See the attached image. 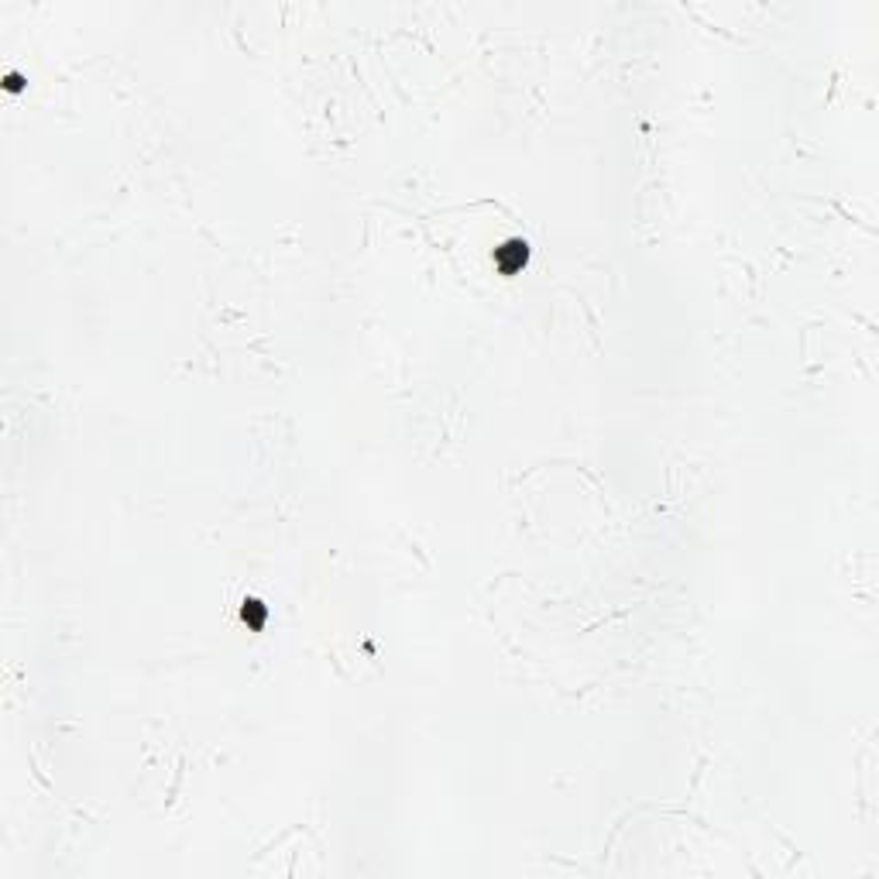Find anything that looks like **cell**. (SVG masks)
Here are the masks:
<instances>
[{"instance_id": "1", "label": "cell", "mask_w": 879, "mask_h": 879, "mask_svg": "<svg viewBox=\"0 0 879 879\" xmlns=\"http://www.w3.org/2000/svg\"><path fill=\"white\" fill-rule=\"evenodd\" d=\"M495 261H498L509 275L523 272V265H526V244H523V240H509V244H502V247L495 251Z\"/></svg>"}, {"instance_id": "2", "label": "cell", "mask_w": 879, "mask_h": 879, "mask_svg": "<svg viewBox=\"0 0 879 879\" xmlns=\"http://www.w3.org/2000/svg\"><path fill=\"white\" fill-rule=\"evenodd\" d=\"M244 622L247 625H261L265 622V605L261 601H247L244 605Z\"/></svg>"}]
</instances>
